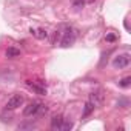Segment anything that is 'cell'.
Wrapping results in <instances>:
<instances>
[{
	"label": "cell",
	"mask_w": 131,
	"mask_h": 131,
	"mask_svg": "<svg viewBox=\"0 0 131 131\" xmlns=\"http://www.w3.org/2000/svg\"><path fill=\"white\" fill-rule=\"evenodd\" d=\"M90 100L97 106V105H100L102 102H103V93L99 90V91H94V93H91V96H90Z\"/></svg>",
	"instance_id": "5b68a950"
},
{
	"label": "cell",
	"mask_w": 131,
	"mask_h": 131,
	"mask_svg": "<svg viewBox=\"0 0 131 131\" xmlns=\"http://www.w3.org/2000/svg\"><path fill=\"white\" fill-rule=\"evenodd\" d=\"M31 34L36 36L37 39H46V37H48V32H46L45 29H42V28H39V29H31Z\"/></svg>",
	"instance_id": "30bf717a"
},
{
	"label": "cell",
	"mask_w": 131,
	"mask_h": 131,
	"mask_svg": "<svg viewBox=\"0 0 131 131\" xmlns=\"http://www.w3.org/2000/svg\"><path fill=\"white\" fill-rule=\"evenodd\" d=\"M71 128H73V123H71L70 120L65 119V120H63V123H62V126H60V131H70Z\"/></svg>",
	"instance_id": "8fae6325"
},
{
	"label": "cell",
	"mask_w": 131,
	"mask_h": 131,
	"mask_svg": "<svg viewBox=\"0 0 131 131\" xmlns=\"http://www.w3.org/2000/svg\"><path fill=\"white\" fill-rule=\"evenodd\" d=\"M94 108H96V105L91 102V100H88L86 103H85V106H83V113H82V117H88L93 111H94Z\"/></svg>",
	"instance_id": "52a82bcc"
},
{
	"label": "cell",
	"mask_w": 131,
	"mask_h": 131,
	"mask_svg": "<svg viewBox=\"0 0 131 131\" xmlns=\"http://www.w3.org/2000/svg\"><path fill=\"white\" fill-rule=\"evenodd\" d=\"M63 116L62 114H59V116H54L52 117V120H51V128L52 129H60V126H62V123H63Z\"/></svg>",
	"instance_id": "8992f818"
},
{
	"label": "cell",
	"mask_w": 131,
	"mask_h": 131,
	"mask_svg": "<svg viewBox=\"0 0 131 131\" xmlns=\"http://www.w3.org/2000/svg\"><path fill=\"white\" fill-rule=\"evenodd\" d=\"M40 105H42V103L37 102V100L28 103V106L23 110V114H25V116H36V114L39 113V110H40Z\"/></svg>",
	"instance_id": "277c9868"
},
{
	"label": "cell",
	"mask_w": 131,
	"mask_h": 131,
	"mask_svg": "<svg viewBox=\"0 0 131 131\" xmlns=\"http://www.w3.org/2000/svg\"><path fill=\"white\" fill-rule=\"evenodd\" d=\"M113 65H114V68H119V70L126 68L128 65H129V54H120V56H117L113 60Z\"/></svg>",
	"instance_id": "3957f363"
},
{
	"label": "cell",
	"mask_w": 131,
	"mask_h": 131,
	"mask_svg": "<svg viewBox=\"0 0 131 131\" xmlns=\"http://www.w3.org/2000/svg\"><path fill=\"white\" fill-rule=\"evenodd\" d=\"M32 129V128H36V125H32V123H22V125H19V129Z\"/></svg>",
	"instance_id": "5bb4252c"
},
{
	"label": "cell",
	"mask_w": 131,
	"mask_h": 131,
	"mask_svg": "<svg viewBox=\"0 0 131 131\" xmlns=\"http://www.w3.org/2000/svg\"><path fill=\"white\" fill-rule=\"evenodd\" d=\"M129 83H131V77H129V76H128V77H123V79L119 82V85H120L122 88H128Z\"/></svg>",
	"instance_id": "7c38bea8"
},
{
	"label": "cell",
	"mask_w": 131,
	"mask_h": 131,
	"mask_svg": "<svg viewBox=\"0 0 131 131\" xmlns=\"http://www.w3.org/2000/svg\"><path fill=\"white\" fill-rule=\"evenodd\" d=\"M73 5H74V8L80 9V8H83V5H85V0H73Z\"/></svg>",
	"instance_id": "4fadbf2b"
},
{
	"label": "cell",
	"mask_w": 131,
	"mask_h": 131,
	"mask_svg": "<svg viewBox=\"0 0 131 131\" xmlns=\"http://www.w3.org/2000/svg\"><path fill=\"white\" fill-rule=\"evenodd\" d=\"M23 103H25V97L20 96V94H14L13 97L8 99V102H6V110H17V108H20Z\"/></svg>",
	"instance_id": "6da1fadb"
},
{
	"label": "cell",
	"mask_w": 131,
	"mask_h": 131,
	"mask_svg": "<svg viewBox=\"0 0 131 131\" xmlns=\"http://www.w3.org/2000/svg\"><path fill=\"white\" fill-rule=\"evenodd\" d=\"M74 39H76V36H74V31H73V28H67L65 29V32H63V37H62V46L63 48H68L70 45H73L74 43Z\"/></svg>",
	"instance_id": "7a4b0ae2"
},
{
	"label": "cell",
	"mask_w": 131,
	"mask_h": 131,
	"mask_svg": "<svg viewBox=\"0 0 131 131\" xmlns=\"http://www.w3.org/2000/svg\"><path fill=\"white\" fill-rule=\"evenodd\" d=\"M28 85H29L37 94H40V96H45V94H46V86H45V85H36V83H32V82H28Z\"/></svg>",
	"instance_id": "ba28073f"
},
{
	"label": "cell",
	"mask_w": 131,
	"mask_h": 131,
	"mask_svg": "<svg viewBox=\"0 0 131 131\" xmlns=\"http://www.w3.org/2000/svg\"><path fill=\"white\" fill-rule=\"evenodd\" d=\"M19 56H20V49H17L14 46H9L6 49V57L8 59H14V57H19Z\"/></svg>",
	"instance_id": "9c48e42d"
},
{
	"label": "cell",
	"mask_w": 131,
	"mask_h": 131,
	"mask_svg": "<svg viewBox=\"0 0 131 131\" xmlns=\"http://www.w3.org/2000/svg\"><path fill=\"white\" fill-rule=\"evenodd\" d=\"M96 0H85V3H94Z\"/></svg>",
	"instance_id": "2e32d148"
},
{
	"label": "cell",
	"mask_w": 131,
	"mask_h": 131,
	"mask_svg": "<svg viewBox=\"0 0 131 131\" xmlns=\"http://www.w3.org/2000/svg\"><path fill=\"white\" fill-rule=\"evenodd\" d=\"M106 40H108V42H114V40H116V36H114V34H108V36H106Z\"/></svg>",
	"instance_id": "9a60e30c"
}]
</instances>
